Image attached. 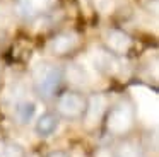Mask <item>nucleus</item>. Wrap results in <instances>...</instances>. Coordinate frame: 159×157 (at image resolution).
<instances>
[{"mask_svg":"<svg viewBox=\"0 0 159 157\" xmlns=\"http://www.w3.org/2000/svg\"><path fill=\"white\" fill-rule=\"evenodd\" d=\"M118 56H115V55H111L108 50H104V48H99L98 51H94V67L98 68V70L101 72V74L104 75H113L116 74L118 70Z\"/></svg>","mask_w":159,"mask_h":157,"instance_id":"11","label":"nucleus"},{"mask_svg":"<svg viewBox=\"0 0 159 157\" xmlns=\"http://www.w3.org/2000/svg\"><path fill=\"white\" fill-rule=\"evenodd\" d=\"M87 2H89V0H87Z\"/></svg>","mask_w":159,"mask_h":157,"instance_id":"15","label":"nucleus"},{"mask_svg":"<svg viewBox=\"0 0 159 157\" xmlns=\"http://www.w3.org/2000/svg\"><path fill=\"white\" fill-rule=\"evenodd\" d=\"M110 101H108L106 94H94L91 97H87V106H86V113L82 116V123L87 130L96 128L99 123H103L104 113H106Z\"/></svg>","mask_w":159,"mask_h":157,"instance_id":"6","label":"nucleus"},{"mask_svg":"<svg viewBox=\"0 0 159 157\" xmlns=\"http://www.w3.org/2000/svg\"><path fill=\"white\" fill-rule=\"evenodd\" d=\"M113 152L115 157H147V149L144 147V143L128 137L120 138Z\"/></svg>","mask_w":159,"mask_h":157,"instance_id":"9","label":"nucleus"},{"mask_svg":"<svg viewBox=\"0 0 159 157\" xmlns=\"http://www.w3.org/2000/svg\"><path fill=\"white\" fill-rule=\"evenodd\" d=\"M60 126V118L55 111H46L39 114L34 121V132L41 138H48L58 130Z\"/></svg>","mask_w":159,"mask_h":157,"instance_id":"8","label":"nucleus"},{"mask_svg":"<svg viewBox=\"0 0 159 157\" xmlns=\"http://www.w3.org/2000/svg\"><path fill=\"white\" fill-rule=\"evenodd\" d=\"M0 157H28V154L17 142H5L0 149Z\"/></svg>","mask_w":159,"mask_h":157,"instance_id":"12","label":"nucleus"},{"mask_svg":"<svg viewBox=\"0 0 159 157\" xmlns=\"http://www.w3.org/2000/svg\"><path fill=\"white\" fill-rule=\"evenodd\" d=\"M134 46V38L123 29L111 27L103 36V48L115 56H125Z\"/></svg>","mask_w":159,"mask_h":157,"instance_id":"5","label":"nucleus"},{"mask_svg":"<svg viewBox=\"0 0 159 157\" xmlns=\"http://www.w3.org/2000/svg\"><path fill=\"white\" fill-rule=\"evenodd\" d=\"M45 157H70V155L65 152V150H53V152L46 154Z\"/></svg>","mask_w":159,"mask_h":157,"instance_id":"14","label":"nucleus"},{"mask_svg":"<svg viewBox=\"0 0 159 157\" xmlns=\"http://www.w3.org/2000/svg\"><path fill=\"white\" fill-rule=\"evenodd\" d=\"M36 109L38 108H36L34 101H31V99H19V101H16L14 108H12V116H14L17 125L28 126L34 119Z\"/></svg>","mask_w":159,"mask_h":157,"instance_id":"10","label":"nucleus"},{"mask_svg":"<svg viewBox=\"0 0 159 157\" xmlns=\"http://www.w3.org/2000/svg\"><path fill=\"white\" fill-rule=\"evenodd\" d=\"M94 157H115V152H113V149L103 145V147H99V149L94 152Z\"/></svg>","mask_w":159,"mask_h":157,"instance_id":"13","label":"nucleus"},{"mask_svg":"<svg viewBox=\"0 0 159 157\" xmlns=\"http://www.w3.org/2000/svg\"><path fill=\"white\" fill-rule=\"evenodd\" d=\"M80 44H82L80 34L74 29H65L50 38L46 50H48L50 55H53L57 58H67V56H72L74 53H77Z\"/></svg>","mask_w":159,"mask_h":157,"instance_id":"4","label":"nucleus"},{"mask_svg":"<svg viewBox=\"0 0 159 157\" xmlns=\"http://www.w3.org/2000/svg\"><path fill=\"white\" fill-rule=\"evenodd\" d=\"M65 80V70L55 61H41L33 70V92L41 101H52Z\"/></svg>","mask_w":159,"mask_h":157,"instance_id":"2","label":"nucleus"},{"mask_svg":"<svg viewBox=\"0 0 159 157\" xmlns=\"http://www.w3.org/2000/svg\"><path fill=\"white\" fill-rule=\"evenodd\" d=\"M137 123V108L130 97H121L110 102L103 118V125L108 135L113 138H125L132 133Z\"/></svg>","mask_w":159,"mask_h":157,"instance_id":"1","label":"nucleus"},{"mask_svg":"<svg viewBox=\"0 0 159 157\" xmlns=\"http://www.w3.org/2000/svg\"><path fill=\"white\" fill-rule=\"evenodd\" d=\"M55 5L57 0H16V12L24 20H36Z\"/></svg>","mask_w":159,"mask_h":157,"instance_id":"7","label":"nucleus"},{"mask_svg":"<svg viewBox=\"0 0 159 157\" xmlns=\"http://www.w3.org/2000/svg\"><path fill=\"white\" fill-rule=\"evenodd\" d=\"M87 106V96L79 89H65L55 96V113L60 119H82Z\"/></svg>","mask_w":159,"mask_h":157,"instance_id":"3","label":"nucleus"}]
</instances>
